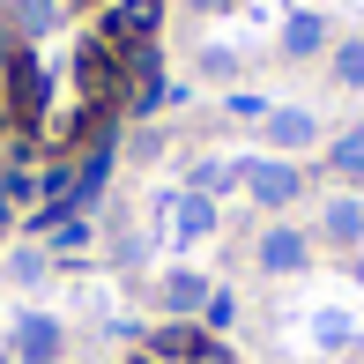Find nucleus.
I'll return each instance as SVG.
<instances>
[{"label":"nucleus","instance_id":"obj_1","mask_svg":"<svg viewBox=\"0 0 364 364\" xmlns=\"http://www.w3.org/2000/svg\"><path fill=\"white\" fill-rule=\"evenodd\" d=\"M8 119L15 127H38L45 119V68L30 53H8Z\"/></svg>","mask_w":364,"mask_h":364},{"label":"nucleus","instance_id":"obj_2","mask_svg":"<svg viewBox=\"0 0 364 364\" xmlns=\"http://www.w3.org/2000/svg\"><path fill=\"white\" fill-rule=\"evenodd\" d=\"M156 15H164V0H119V8L105 15V38H112V45H149Z\"/></svg>","mask_w":364,"mask_h":364},{"label":"nucleus","instance_id":"obj_3","mask_svg":"<svg viewBox=\"0 0 364 364\" xmlns=\"http://www.w3.org/2000/svg\"><path fill=\"white\" fill-rule=\"evenodd\" d=\"M238 178H245V186H253V201H268V208L297 201V186H305V178H297L290 164H238Z\"/></svg>","mask_w":364,"mask_h":364},{"label":"nucleus","instance_id":"obj_4","mask_svg":"<svg viewBox=\"0 0 364 364\" xmlns=\"http://www.w3.org/2000/svg\"><path fill=\"white\" fill-rule=\"evenodd\" d=\"M82 90H90V105L105 112L112 90H119V68H112V45H82Z\"/></svg>","mask_w":364,"mask_h":364},{"label":"nucleus","instance_id":"obj_5","mask_svg":"<svg viewBox=\"0 0 364 364\" xmlns=\"http://www.w3.org/2000/svg\"><path fill=\"white\" fill-rule=\"evenodd\" d=\"M260 268H268V275L305 268V238H297V230H268V238H260Z\"/></svg>","mask_w":364,"mask_h":364},{"label":"nucleus","instance_id":"obj_6","mask_svg":"<svg viewBox=\"0 0 364 364\" xmlns=\"http://www.w3.org/2000/svg\"><path fill=\"white\" fill-rule=\"evenodd\" d=\"M171 223H178V238H208V230H216L208 193H178V201H171Z\"/></svg>","mask_w":364,"mask_h":364},{"label":"nucleus","instance_id":"obj_7","mask_svg":"<svg viewBox=\"0 0 364 364\" xmlns=\"http://www.w3.org/2000/svg\"><path fill=\"white\" fill-rule=\"evenodd\" d=\"M268 141L275 149H305L312 141V112H268Z\"/></svg>","mask_w":364,"mask_h":364},{"label":"nucleus","instance_id":"obj_8","mask_svg":"<svg viewBox=\"0 0 364 364\" xmlns=\"http://www.w3.org/2000/svg\"><path fill=\"white\" fill-rule=\"evenodd\" d=\"M164 305L186 320V312H201V305H208V283H201V275H171V283H164Z\"/></svg>","mask_w":364,"mask_h":364},{"label":"nucleus","instance_id":"obj_9","mask_svg":"<svg viewBox=\"0 0 364 364\" xmlns=\"http://www.w3.org/2000/svg\"><path fill=\"white\" fill-rule=\"evenodd\" d=\"M15 342H23V364H38V357H53V350H60V327L38 312V320H23V335H15Z\"/></svg>","mask_w":364,"mask_h":364},{"label":"nucleus","instance_id":"obj_10","mask_svg":"<svg viewBox=\"0 0 364 364\" xmlns=\"http://www.w3.org/2000/svg\"><path fill=\"white\" fill-rule=\"evenodd\" d=\"M283 45H290V53H320V45H327V23H320V15H290Z\"/></svg>","mask_w":364,"mask_h":364},{"label":"nucleus","instance_id":"obj_11","mask_svg":"<svg viewBox=\"0 0 364 364\" xmlns=\"http://www.w3.org/2000/svg\"><path fill=\"white\" fill-rule=\"evenodd\" d=\"M149 350H156V357H171V364H186L193 350H201V335H193V327H164V335L149 342Z\"/></svg>","mask_w":364,"mask_h":364},{"label":"nucleus","instance_id":"obj_12","mask_svg":"<svg viewBox=\"0 0 364 364\" xmlns=\"http://www.w3.org/2000/svg\"><path fill=\"white\" fill-rule=\"evenodd\" d=\"M357 230H364V216H357V201H327V238H342V245H350Z\"/></svg>","mask_w":364,"mask_h":364},{"label":"nucleus","instance_id":"obj_13","mask_svg":"<svg viewBox=\"0 0 364 364\" xmlns=\"http://www.w3.org/2000/svg\"><path fill=\"white\" fill-rule=\"evenodd\" d=\"M335 82L364 90V45H342V53H335Z\"/></svg>","mask_w":364,"mask_h":364},{"label":"nucleus","instance_id":"obj_14","mask_svg":"<svg viewBox=\"0 0 364 364\" xmlns=\"http://www.w3.org/2000/svg\"><path fill=\"white\" fill-rule=\"evenodd\" d=\"M335 171H350V178L364 171V127H357V134H342V141H335Z\"/></svg>","mask_w":364,"mask_h":364},{"label":"nucleus","instance_id":"obj_15","mask_svg":"<svg viewBox=\"0 0 364 364\" xmlns=\"http://www.w3.org/2000/svg\"><path fill=\"white\" fill-rule=\"evenodd\" d=\"M201 320H208V327H230V320H238V305H230L223 290H208V305H201Z\"/></svg>","mask_w":364,"mask_h":364},{"label":"nucleus","instance_id":"obj_16","mask_svg":"<svg viewBox=\"0 0 364 364\" xmlns=\"http://www.w3.org/2000/svg\"><path fill=\"white\" fill-rule=\"evenodd\" d=\"M216 186H230V171L223 164H201V171H193V193H216Z\"/></svg>","mask_w":364,"mask_h":364},{"label":"nucleus","instance_id":"obj_17","mask_svg":"<svg viewBox=\"0 0 364 364\" xmlns=\"http://www.w3.org/2000/svg\"><path fill=\"white\" fill-rule=\"evenodd\" d=\"M53 23V0H23V30H45Z\"/></svg>","mask_w":364,"mask_h":364},{"label":"nucleus","instance_id":"obj_18","mask_svg":"<svg viewBox=\"0 0 364 364\" xmlns=\"http://www.w3.org/2000/svg\"><path fill=\"white\" fill-rule=\"evenodd\" d=\"M186 364H238V357H230V350H223V342H201V350H193Z\"/></svg>","mask_w":364,"mask_h":364},{"label":"nucleus","instance_id":"obj_19","mask_svg":"<svg viewBox=\"0 0 364 364\" xmlns=\"http://www.w3.org/2000/svg\"><path fill=\"white\" fill-rule=\"evenodd\" d=\"M0 230H8V186H0Z\"/></svg>","mask_w":364,"mask_h":364},{"label":"nucleus","instance_id":"obj_20","mask_svg":"<svg viewBox=\"0 0 364 364\" xmlns=\"http://www.w3.org/2000/svg\"><path fill=\"white\" fill-rule=\"evenodd\" d=\"M193 8H223V0H193Z\"/></svg>","mask_w":364,"mask_h":364},{"label":"nucleus","instance_id":"obj_21","mask_svg":"<svg viewBox=\"0 0 364 364\" xmlns=\"http://www.w3.org/2000/svg\"><path fill=\"white\" fill-rule=\"evenodd\" d=\"M38 364H53V357H38Z\"/></svg>","mask_w":364,"mask_h":364},{"label":"nucleus","instance_id":"obj_22","mask_svg":"<svg viewBox=\"0 0 364 364\" xmlns=\"http://www.w3.org/2000/svg\"><path fill=\"white\" fill-rule=\"evenodd\" d=\"M134 364H149V357H134Z\"/></svg>","mask_w":364,"mask_h":364}]
</instances>
